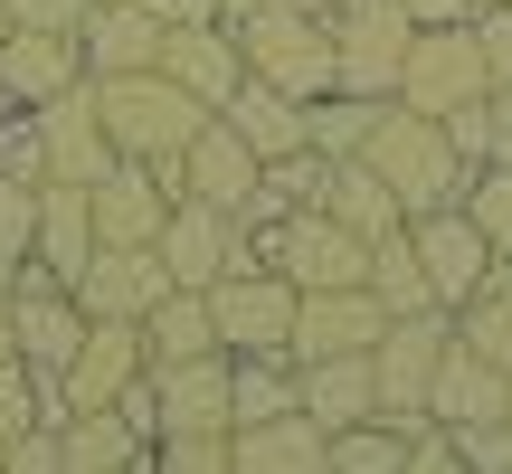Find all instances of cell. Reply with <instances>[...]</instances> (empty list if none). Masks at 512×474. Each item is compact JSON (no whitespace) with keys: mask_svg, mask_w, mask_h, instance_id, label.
I'll use <instances>...</instances> for the list:
<instances>
[{"mask_svg":"<svg viewBox=\"0 0 512 474\" xmlns=\"http://www.w3.org/2000/svg\"><path fill=\"white\" fill-rule=\"evenodd\" d=\"M285 408H294V361L285 351H228V427L285 418Z\"/></svg>","mask_w":512,"mask_h":474,"instance_id":"4dcf8cb0","label":"cell"},{"mask_svg":"<svg viewBox=\"0 0 512 474\" xmlns=\"http://www.w3.org/2000/svg\"><path fill=\"white\" fill-rule=\"evenodd\" d=\"M0 38H10V10H0Z\"/></svg>","mask_w":512,"mask_h":474,"instance_id":"f907efd6","label":"cell"},{"mask_svg":"<svg viewBox=\"0 0 512 474\" xmlns=\"http://www.w3.org/2000/svg\"><path fill=\"white\" fill-rule=\"evenodd\" d=\"M389 114V95H351V86H332V95H313L304 105V143L323 152V162H351V152L370 143V124Z\"/></svg>","mask_w":512,"mask_h":474,"instance_id":"f546056e","label":"cell"},{"mask_svg":"<svg viewBox=\"0 0 512 474\" xmlns=\"http://www.w3.org/2000/svg\"><path fill=\"white\" fill-rule=\"evenodd\" d=\"M408 38H418V19H408L399 0H351V10H332V57H342V76H332V86L389 95V105H399Z\"/></svg>","mask_w":512,"mask_h":474,"instance_id":"ba28073f","label":"cell"},{"mask_svg":"<svg viewBox=\"0 0 512 474\" xmlns=\"http://www.w3.org/2000/svg\"><path fill=\"white\" fill-rule=\"evenodd\" d=\"M408 247H418L427 294H437L446 313H456V304H475V294H484V275H494V237L465 219V200H456V209H427V219H408Z\"/></svg>","mask_w":512,"mask_h":474,"instance_id":"30bf717a","label":"cell"},{"mask_svg":"<svg viewBox=\"0 0 512 474\" xmlns=\"http://www.w3.org/2000/svg\"><path fill=\"white\" fill-rule=\"evenodd\" d=\"M38 114V152H48V181H105L124 152L105 143V114H95V76L86 86H67V95H48V105H29Z\"/></svg>","mask_w":512,"mask_h":474,"instance_id":"4fadbf2b","label":"cell"},{"mask_svg":"<svg viewBox=\"0 0 512 474\" xmlns=\"http://www.w3.org/2000/svg\"><path fill=\"white\" fill-rule=\"evenodd\" d=\"M408 446L389 418H361V427H332V474H408Z\"/></svg>","mask_w":512,"mask_h":474,"instance_id":"d6a6232c","label":"cell"},{"mask_svg":"<svg viewBox=\"0 0 512 474\" xmlns=\"http://www.w3.org/2000/svg\"><path fill=\"white\" fill-rule=\"evenodd\" d=\"M219 124L238 133L256 162H285V152H304V95H285V86H266V76H247V86L219 105Z\"/></svg>","mask_w":512,"mask_h":474,"instance_id":"d4e9b609","label":"cell"},{"mask_svg":"<svg viewBox=\"0 0 512 474\" xmlns=\"http://www.w3.org/2000/svg\"><path fill=\"white\" fill-rule=\"evenodd\" d=\"M361 162L380 171L389 190H399V209H408V219H427V209H456V200H465V171H475L456 143H446V124H437V114H408V105H389L380 124H370Z\"/></svg>","mask_w":512,"mask_h":474,"instance_id":"6da1fadb","label":"cell"},{"mask_svg":"<svg viewBox=\"0 0 512 474\" xmlns=\"http://www.w3.org/2000/svg\"><path fill=\"white\" fill-rule=\"evenodd\" d=\"M152 370L143 351V323H124V313H86V342H76V361L57 370V380H38V399H48V427L67 418V408H114L133 380Z\"/></svg>","mask_w":512,"mask_h":474,"instance_id":"5b68a950","label":"cell"},{"mask_svg":"<svg viewBox=\"0 0 512 474\" xmlns=\"http://www.w3.org/2000/svg\"><path fill=\"white\" fill-rule=\"evenodd\" d=\"M503 418H512V408H503Z\"/></svg>","mask_w":512,"mask_h":474,"instance_id":"db71d44e","label":"cell"},{"mask_svg":"<svg viewBox=\"0 0 512 474\" xmlns=\"http://www.w3.org/2000/svg\"><path fill=\"white\" fill-rule=\"evenodd\" d=\"M162 294H171L162 247H95L86 275H76V304H86V313H124V323H143Z\"/></svg>","mask_w":512,"mask_h":474,"instance_id":"ac0fdd59","label":"cell"},{"mask_svg":"<svg viewBox=\"0 0 512 474\" xmlns=\"http://www.w3.org/2000/svg\"><path fill=\"white\" fill-rule=\"evenodd\" d=\"M162 76H171V86H190L209 114H219L228 95L247 86V48H238L228 19H200V29H171V38H162Z\"/></svg>","mask_w":512,"mask_h":474,"instance_id":"2e32d148","label":"cell"},{"mask_svg":"<svg viewBox=\"0 0 512 474\" xmlns=\"http://www.w3.org/2000/svg\"><path fill=\"white\" fill-rule=\"evenodd\" d=\"M0 181H48V152H38V114L29 105H0Z\"/></svg>","mask_w":512,"mask_h":474,"instance_id":"8d00e7d4","label":"cell"},{"mask_svg":"<svg viewBox=\"0 0 512 474\" xmlns=\"http://www.w3.org/2000/svg\"><path fill=\"white\" fill-rule=\"evenodd\" d=\"M143 474H228V427H162L143 446Z\"/></svg>","mask_w":512,"mask_h":474,"instance_id":"e575fe53","label":"cell"},{"mask_svg":"<svg viewBox=\"0 0 512 474\" xmlns=\"http://www.w3.org/2000/svg\"><path fill=\"white\" fill-rule=\"evenodd\" d=\"M465 219L494 237V256H512V162H475L465 171Z\"/></svg>","mask_w":512,"mask_h":474,"instance_id":"d590c367","label":"cell"},{"mask_svg":"<svg viewBox=\"0 0 512 474\" xmlns=\"http://www.w3.org/2000/svg\"><path fill=\"white\" fill-rule=\"evenodd\" d=\"M0 361H19V342H10V294H0Z\"/></svg>","mask_w":512,"mask_h":474,"instance_id":"7dc6e473","label":"cell"},{"mask_svg":"<svg viewBox=\"0 0 512 474\" xmlns=\"http://www.w3.org/2000/svg\"><path fill=\"white\" fill-rule=\"evenodd\" d=\"M171 219V181L152 162H114L95 181V247H152Z\"/></svg>","mask_w":512,"mask_h":474,"instance_id":"d6986e66","label":"cell"},{"mask_svg":"<svg viewBox=\"0 0 512 474\" xmlns=\"http://www.w3.org/2000/svg\"><path fill=\"white\" fill-rule=\"evenodd\" d=\"M456 342L484 351L494 370H512V285H503V275H484L475 304H456Z\"/></svg>","mask_w":512,"mask_h":474,"instance_id":"836d02e7","label":"cell"},{"mask_svg":"<svg viewBox=\"0 0 512 474\" xmlns=\"http://www.w3.org/2000/svg\"><path fill=\"white\" fill-rule=\"evenodd\" d=\"M484 86H494V67H484L475 19L408 38V67H399V105H408V114H456V105H475Z\"/></svg>","mask_w":512,"mask_h":474,"instance_id":"52a82bcc","label":"cell"},{"mask_svg":"<svg viewBox=\"0 0 512 474\" xmlns=\"http://www.w3.org/2000/svg\"><path fill=\"white\" fill-rule=\"evenodd\" d=\"M323 209H332V219H342L351 237H389V228L408 219V209H399V190H389L380 171L361 162V152H351V162H332V190H323Z\"/></svg>","mask_w":512,"mask_h":474,"instance_id":"f1b7e54d","label":"cell"},{"mask_svg":"<svg viewBox=\"0 0 512 474\" xmlns=\"http://www.w3.org/2000/svg\"><path fill=\"white\" fill-rule=\"evenodd\" d=\"M247 48V76H266V86L285 95H332V76H342V57H332V10H313V0H266V10L228 19Z\"/></svg>","mask_w":512,"mask_h":474,"instance_id":"3957f363","label":"cell"},{"mask_svg":"<svg viewBox=\"0 0 512 474\" xmlns=\"http://www.w3.org/2000/svg\"><path fill=\"white\" fill-rule=\"evenodd\" d=\"M48 418V399H38V370L29 361H0V446L19 437V427H38Z\"/></svg>","mask_w":512,"mask_h":474,"instance_id":"74e56055","label":"cell"},{"mask_svg":"<svg viewBox=\"0 0 512 474\" xmlns=\"http://www.w3.org/2000/svg\"><path fill=\"white\" fill-rule=\"evenodd\" d=\"M503 408H512V370H494L484 351H465V342H446L437 389H427V418H437V427H475V418H503Z\"/></svg>","mask_w":512,"mask_h":474,"instance_id":"cb8c5ba5","label":"cell"},{"mask_svg":"<svg viewBox=\"0 0 512 474\" xmlns=\"http://www.w3.org/2000/svg\"><path fill=\"white\" fill-rule=\"evenodd\" d=\"M162 10V29H200V19H219V0H152Z\"/></svg>","mask_w":512,"mask_h":474,"instance_id":"bcb514c9","label":"cell"},{"mask_svg":"<svg viewBox=\"0 0 512 474\" xmlns=\"http://www.w3.org/2000/svg\"><path fill=\"white\" fill-rule=\"evenodd\" d=\"M247 10H266V0H219V19H247Z\"/></svg>","mask_w":512,"mask_h":474,"instance_id":"c3c4849f","label":"cell"},{"mask_svg":"<svg viewBox=\"0 0 512 474\" xmlns=\"http://www.w3.org/2000/svg\"><path fill=\"white\" fill-rule=\"evenodd\" d=\"M95 114H105V143L124 152V162H181V143L209 124V105L190 86H171L162 67L95 76Z\"/></svg>","mask_w":512,"mask_h":474,"instance_id":"7a4b0ae2","label":"cell"},{"mask_svg":"<svg viewBox=\"0 0 512 474\" xmlns=\"http://www.w3.org/2000/svg\"><path fill=\"white\" fill-rule=\"evenodd\" d=\"M446 342H456V313H389L380 323V342H370V380H380V418L399 427V437H427V389H437V361H446Z\"/></svg>","mask_w":512,"mask_h":474,"instance_id":"277c9868","label":"cell"},{"mask_svg":"<svg viewBox=\"0 0 512 474\" xmlns=\"http://www.w3.org/2000/svg\"><path fill=\"white\" fill-rule=\"evenodd\" d=\"M10 10V29H86L95 0H0Z\"/></svg>","mask_w":512,"mask_h":474,"instance_id":"60d3db41","label":"cell"},{"mask_svg":"<svg viewBox=\"0 0 512 474\" xmlns=\"http://www.w3.org/2000/svg\"><path fill=\"white\" fill-rule=\"evenodd\" d=\"M209 313H219V342L228 351H285L294 342V285L275 266H238L209 285ZM294 361V351H285Z\"/></svg>","mask_w":512,"mask_h":474,"instance_id":"8fae6325","label":"cell"},{"mask_svg":"<svg viewBox=\"0 0 512 474\" xmlns=\"http://www.w3.org/2000/svg\"><path fill=\"white\" fill-rule=\"evenodd\" d=\"M408 474H475V465L456 456V437H446V427H427V437L408 446Z\"/></svg>","mask_w":512,"mask_h":474,"instance_id":"ee69618b","label":"cell"},{"mask_svg":"<svg viewBox=\"0 0 512 474\" xmlns=\"http://www.w3.org/2000/svg\"><path fill=\"white\" fill-rule=\"evenodd\" d=\"M10 342H19V361L38 370V380H57V370L76 361V342H86V304H76V285H57V275H19V294H10Z\"/></svg>","mask_w":512,"mask_h":474,"instance_id":"7c38bea8","label":"cell"},{"mask_svg":"<svg viewBox=\"0 0 512 474\" xmlns=\"http://www.w3.org/2000/svg\"><path fill=\"white\" fill-rule=\"evenodd\" d=\"M484 162H512V86H484Z\"/></svg>","mask_w":512,"mask_h":474,"instance_id":"7bdbcfd3","label":"cell"},{"mask_svg":"<svg viewBox=\"0 0 512 474\" xmlns=\"http://www.w3.org/2000/svg\"><path fill=\"white\" fill-rule=\"evenodd\" d=\"M0 465H10V474H67V456H57V427H48V418L19 427V437L0 446Z\"/></svg>","mask_w":512,"mask_h":474,"instance_id":"ab89813d","label":"cell"},{"mask_svg":"<svg viewBox=\"0 0 512 474\" xmlns=\"http://www.w3.org/2000/svg\"><path fill=\"white\" fill-rule=\"evenodd\" d=\"M152 399H162V427H228V351L162 361L152 370Z\"/></svg>","mask_w":512,"mask_h":474,"instance_id":"484cf974","label":"cell"},{"mask_svg":"<svg viewBox=\"0 0 512 474\" xmlns=\"http://www.w3.org/2000/svg\"><path fill=\"white\" fill-rule=\"evenodd\" d=\"M475 38H484V67H494V86H512V0L475 10Z\"/></svg>","mask_w":512,"mask_h":474,"instance_id":"b9f144b4","label":"cell"},{"mask_svg":"<svg viewBox=\"0 0 512 474\" xmlns=\"http://www.w3.org/2000/svg\"><path fill=\"white\" fill-rule=\"evenodd\" d=\"M57 456H67V474H124V465H143V437L114 408H67L57 418Z\"/></svg>","mask_w":512,"mask_h":474,"instance_id":"83f0119b","label":"cell"},{"mask_svg":"<svg viewBox=\"0 0 512 474\" xmlns=\"http://www.w3.org/2000/svg\"><path fill=\"white\" fill-rule=\"evenodd\" d=\"M143 351H152V370H162V361H200V351H228L209 294H200V285H171L162 304L143 313Z\"/></svg>","mask_w":512,"mask_h":474,"instance_id":"4316f807","label":"cell"},{"mask_svg":"<svg viewBox=\"0 0 512 474\" xmlns=\"http://www.w3.org/2000/svg\"><path fill=\"white\" fill-rule=\"evenodd\" d=\"M313 10H342V0H313Z\"/></svg>","mask_w":512,"mask_h":474,"instance_id":"681fc988","label":"cell"},{"mask_svg":"<svg viewBox=\"0 0 512 474\" xmlns=\"http://www.w3.org/2000/svg\"><path fill=\"white\" fill-rule=\"evenodd\" d=\"M86 86V38L76 29H10L0 38V105H48Z\"/></svg>","mask_w":512,"mask_h":474,"instance_id":"9a60e30c","label":"cell"},{"mask_svg":"<svg viewBox=\"0 0 512 474\" xmlns=\"http://www.w3.org/2000/svg\"><path fill=\"white\" fill-rule=\"evenodd\" d=\"M266 266L285 275L294 294H323V285H370V237H351L332 209H285L275 228H256Z\"/></svg>","mask_w":512,"mask_h":474,"instance_id":"8992f818","label":"cell"},{"mask_svg":"<svg viewBox=\"0 0 512 474\" xmlns=\"http://www.w3.org/2000/svg\"><path fill=\"white\" fill-rule=\"evenodd\" d=\"M162 266H171V285H219L228 275V247H238V219L228 209H209V200H171V219H162Z\"/></svg>","mask_w":512,"mask_h":474,"instance_id":"603a6c76","label":"cell"},{"mask_svg":"<svg viewBox=\"0 0 512 474\" xmlns=\"http://www.w3.org/2000/svg\"><path fill=\"white\" fill-rule=\"evenodd\" d=\"M446 437L475 474H512V418H475V427H446Z\"/></svg>","mask_w":512,"mask_h":474,"instance_id":"f35d334b","label":"cell"},{"mask_svg":"<svg viewBox=\"0 0 512 474\" xmlns=\"http://www.w3.org/2000/svg\"><path fill=\"white\" fill-rule=\"evenodd\" d=\"M418 29H456V19H475V0H399Z\"/></svg>","mask_w":512,"mask_h":474,"instance_id":"f6af8a7d","label":"cell"},{"mask_svg":"<svg viewBox=\"0 0 512 474\" xmlns=\"http://www.w3.org/2000/svg\"><path fill=\"white\" fill-rule=\"evenodd\" d=\"M389 323V304L370 285H323V294H294V361H332V351H370Z\"/></svg>","mask_w":512,"mask_h":474,"instance_id":"5bb4252c","label":"cell"},{"mask_svg":"<svg viewBox=\"0 0 512 474\" xmlns=\"http://www.w3.org/2000/svg\"><path fill=\"white\" fill-rule=\"evenodd\" d=\"M294 408L313 427H361L380 418V380H370V351H332V361H294Z\"/></svg>","mask_w":512,"mask_h":474,"instance_id":"44dd1931","label":"cell"},{"mask_svg":"<svg viewBox=\"0 0 512 474\" xmlns=\"http://www.w3.org/2000/svg\"><path fill=\"white\" fill-rule=\"evenodd\" d=\"M152 171L171 181V200H209V209H228V219H238V209L256 200V181H266V162H256V152L219 124V114H209V124L181 143V162H152Z\"/></svg>","mask_w":512,"mask_h":474,"instance_id":"9c48e42d","label":"cell"},{"mask_svg":"<svg viewBox=\"0 0 512 474\" xmlns=\"http://www.w3.org/2000/svg\"><path fill=\"white\" fill-rule=\"evenodd\" d=\"M475 10H494V0H475Z\"/></svg>","mask_w":512,"mask_h":474,"instance_id":"816d5d0a","label":"cell"},{"mask_svg":"<svg viewBox=\"0 0 512 474\" xmlns=\"http://www.w3.org/2000/svg\"><path fill=\"white\" fill-rule=\"evenodd\" d=\"M228 474H332V437L304 408L247 418V427H228Z\"/></svg>","mask_w":512,"mask_h":474,"instance_id":"e0dca14e","label":"cell"},{"mask_svg":"<svg viewBox=\"0 0 512 474\" xmlns=\"http://www.w3.org/2000/svg\"><path fill=\"white\" fill-rule=\"evenodd\" d=\"M29 256H38V275H57V285L86 275V256H95V190H86V181H38Z\"/></svg>","mask_w":512,"mask_h":474,"instance_id":"ffe728a7","label":"cell"},{"mask_svg":"<svg viewBox=\"0 0 512 474\" xmlns=\"http://www.w3.org/2000/svg\"><path fill=\"white\" fill-rule=\"evenodd\" d=\"M370 294H380L389 313H427L437 294H427V266H418V247H408V219L389 228V237H370ZM446 313V304H437Z\"/></svg>","mask_w":512,"mask_h":474,"instance_id":"1f68e13d","label":"cell"},{"mask_svg":"<svg viewBox=\"0 0 512 474\" xmlns=\"http://www.w3.org/2000/svg\"><path fill=\"white\" fill-rule=\"evenodd\" d=\"M0 474H10V465H0Z\"/></svg>","mask_w":512,"mask_h":474,"instance_id":"f5cc1de1","label":"cell"},{"mask_svg":"<svg viewBox=\"0 0 512 474\" xmlns=\"http://www.w3.org/2000/svg\"><path fill=\"white\" fill-rule=\"evenodd\" d=\"M86 76H133V67H162V10L152 0H95L86 10Z\"/></svg>","mask_w":512,"mask_h":474,"instance_id":"7402d4cb","label":"cell"}]
</instances>
